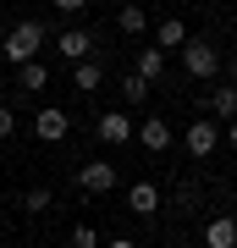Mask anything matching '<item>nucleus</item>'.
<instances>
[{"instance_id": "f257e3e1", "label": "nucleus", "mask_w": 237, "mask_h": 248, "mask_svg": "<svg viewBox=\"0 0 237 248\" xmlns=\"http://www.w3.org/2000/svg\"><path fill=\"white\" fill-rule=\"evenodd\" d=\"M39 50H44V28H39V22H17V28L6 33V45H0V55H6L11 66L39 61Z\"/></svg>"}, {"instance_id": "f03ea898", "label": "nucleus", "mask_w": 237, "mask_h": 248, "mask_svg": "<svg viewBox=\"0 0 237 248\" xmlns=\"http://www.w3.org/2000/svg\"><path fill=\"white\" fill-rule=\"evenodd\" d=\"M182 66H188V78H215L221 72V50L210 39H188L182 45Z\"/></svg>"}, {"instance_id": "7ed1b4c3", "label": "nucleus", "mask_w": 237, "mask_h": 248, "mask_svg": "<svg viewBox=\"0 0 237 248\" xmlns=\"http://www.w3.org/2000/svg\"><path fill=\"white\" fill-rule=\"evenodd\" d=\"M182 143H188V155H193V160H210L215 143H221V122H210V116H204V122H188Z\"/></svg>"}, {"instance_id": "20e7f679", "label": "nucleus", "mask_w": 237, "mask_h": 248, "mask_svg": "<svg viewBox=\"0 0 237 248\" xmlns=\"http://www.w3.org/2000/svg\"><path fill=\"white\" fill-rule=\"evenodd\" d=\"M66 133H72V116H66L61 105H44V110L33 116V138H39V143H61Z\"/></svg>"}, {"instance_id": "39448f33", "label": "nucleus", "mask_w": 237, "mask_h": 248, "mask_svg": "<svg viewBox=\"0 0 237 248\" xmlns=\"http://www.w3.org/2000/svg\"><path fill=\"white\" fill-rule=\"evenodd\" d=\"M132 138H138L149 155H166L171 149V122H166V116H143V122L132 127Z\"/></svg>"}, {"instance_id": "423d86ee", "label": "nucleus", "mask_w": 237, "mask_h": 248, "mask_svg": "<svg viewBox=\"0 0 237 248\" xmlns=\"http://www.w3.org/2000/svg\"><path fill=\"white\" fill-rule=\"evenodd\" d=\"M78 187H83V193H111V187H116V166H111V160H88V166L78 171Z\"/></svg>"}, {"instance_id": "0eeeda50", "label": "nucleus", "mask_w": 237, "mask_h": 248, "mask_svg": "<svg viewBox=\"0 0 237 248\" xmlns=\"http://www.w3.org/2000/svg\"><path fill=\"white\" fill-rule=\"evenodd\" d=\"M55 50H61L66 61H88V50H94V33H88V28H61V33H55Z\"/></svg>"}, {"instance_id": "6e6552de", "label": "nucleus", "mask_w": 237, "mask_h": 248, "mask_svg": "<svg viewBox=\"0 0 237 248\" xmlns=\"http://www.w3.org/2000/svg\"><path fill=\"white\" fill-rule=\"evenodd\" d=\"M149 33H155V50H166V55H171V50H182L188 39H193V33H188V22H182V17H166V22H155Z\"/></svg>"}, {"instance_id": "1a4fd4ad", "label": "nucleus", "mask_w": 237, "mask_h": 248, "mask_svg": "<svg viewBox=\"0 0 237 248\" xmlns=\"http://www.w3.org/2000/svg\"><path fill=\"white\" fill-rule=\"evenodd\" d=\"M94 133L105 138V143H132V116H127V110H105V116L94 122Z\"/></svg>"}, {"instance_id": "9d476101", "label": "nucleus", "mask_w": 237, "mask_h": 248, "mask_svg": "<svg viewBox=\"0 0 237 248\" xmlns=\"http://www.w3.org/2000/svg\"><path fill=\"white\" fill-rule=\"evenodd\" d=\"M204 248H237V215H210L204 221Z\"/></svg>"}, {"instance_id": "9b49d317", "label": "nucleus", "mask_w": 237, "mask_h": 248, "mask_svg": "<svg viewBox=\"0 0 237 248\" xmlns=\"http://www.w3.org/2000/svg\"><path fill=\"white\" fill-rule=\"evenodd\" d=\"M232 116H237V83H215V89H210V122L226 127Z\"/></svg>"}, {"instance_id": "f8f14e48", "label": "nucleus", "mask_w": 237, "mask_h": 248, "mask_svg": "<svg viewBox=\"0 0 237 248\" xmlns=\"http://www.w3.org/2000/svg\"><path fill=\"white\" fill-rule=\"evenodd\" d=\"M116 28H122L127 39H143V33H149V11H143L138 0H127V6L116 11Z\"/></svg>"}, {"instance_id": "ddd939ff", "label": "nucleus", "mask_w": 237, "mask_h": 248, "mask_svg": "<svg viewBox=\"0 0 237 248\" xmlns=\"http://www.w3.org/2000/svg\"><path fill=\"white\" fill-rule=\"evenodd\" d=\"M99 83H105V66H99L94 55H88V61H72V89L78 94H94Z\"/></svg>"}, {"instance_id": "4468645a", "label": "nucleus", "mask_w": 237, "mask_h": 248, "mask_svg": "<svg viewBox=\"0 0 237 248\" xmlns=\"http://www.w3.org/2000/svg\"><path fill=\"white\" fill-rule=\"evenodd\" d=\"M127 210H132V215H155V210H160V187H155V182H132V187H127Z\"/></svg>"}, {"instance_id": "2eb2a0df", "label": "nucleus", "mask_w": 237, "mask_h": 248, "mask_svg": "<svg viewBox=\"0 0 237 248\" xmlns=\"http://www.w3.org/2000/svg\"><path fill=\"white\" fill-rule=\"evenodd\" d=\"M132 72H138L143 83H155V78H166V50H138V61H132Z\"/></svg>"}, {"instance_id": "dca6fc26", "label": "nucleus", "mask_w": 237, "mask_h": 248, "mask_svg": "<svg viewBox=\"0 0 237 248\" xmlns=\"http://www.w3.org/2000/svg\"><path fill=\"white\" fill-rule=\"evenodd\" d=\"M44 83H50V72H44L39 61H22L17 66V89H44Z\"/></svg>"}, {"instance_id": "f3484780", "label": "nucleus", "mask_w": 237, "mask_h": 248, "mask_svg": "<svg viewBox=\"0 0 237 248\" xmlns=\"http://www.w3.org/2000/svg\"><path fill=\"white\" fill-rule=\"evenodd\" d=\"M122 99H127V105H149V83H143L138 72H127V83H122Z\"/></svg>"}, {"instance_id": "a211bd4d", "label": "nucleus", "mask_w": 237, "mask_h": 248, "mask_svg": "<svg viewBox=\"0 0 237 248\" xmlns=\"http://www.w3.org/2000/svg\"><path fill=\"white\" fill-rule=\"evenodd\" d=\"M72 248H99V232H94V221H78V226H72Z\"/></svg>"}, {"instance_id": "6ab92c4d", "label": "nucleus", "mask_w": 237, "mask_h": 248, "mask_svg": "<svg viewBox=\"0 0 237 248\" xmlns=\"http://www.w3.org/2000/svg\"><path fill=\"white\" fill-rule=\"evenodd\" d=\"M28 210H33V215H44V210H50V204H55V193H50V187H28Z\"/></svg>"}, {"instance_id": "aec40b11", "label": "nucleus", "mask_w": 237, "mask_h": 248, "mask_svg": "<svg viewBox=\"0 0 237 248\" xmlns=\"http://www.w3.org/2000/svg\"><path fill=\"white\" fill-rule=\"evenodd\" d=\"M11 133H17V116H11V105H0V143H6Z\"/></svg>"}, {"instance_id": "412c9836", "label": "nucleus", "mask_w": 237, "mask_h": 248, "mask_svg": "<svg viewBox=\"0 0 237 248\" xmlns=\"http://www.w3.org/2000/svg\"><path fill=\"white\" fill-rule=\"evenodd\" d=\"M55 11H66V17H78V11H88V0H55Z\"/></svg>"}, {"instance_id": "4be33fe9", "label": "nucleus", "mask_w": 237, "mask_h": 248, "mask_svg": "<svg viewBox=\"0 0 237 248\" xmlns=\"http://www.w3.org/2000/svg\"><path fill=\"white\" fill-rule=\"evenodd\" d=\"M99 248H138L132 237H111V243H99Z\"/></svg>"}, {"instance_id": "5701e85b", "label": "nucleus", "mask_w": 237, "mask_h": 248, "mask_svg": "<svg viewBox=\"0 0 237 248\" xmlns=\"http://www.w3.org/2000/svg\"><path fill=\"white\" fill-rule=\"evenodd\" d=\"M226 143H232V149H237V116H232V122H226Z\"/></svg>"}, {"instance_id": "b1692460", "label": "nucleus", "mask_w": 237, "mask_h": 248, "mask_svg": "<svg viewBox=\"0 0 237 248\" xmlns=\"http://www.w3.org/2000/svg\"><path fill=\"white\" fill-rule=\"evenodd\" d=\"M232 61H237V45H232Z\"/></svg>"}]
</instances>
